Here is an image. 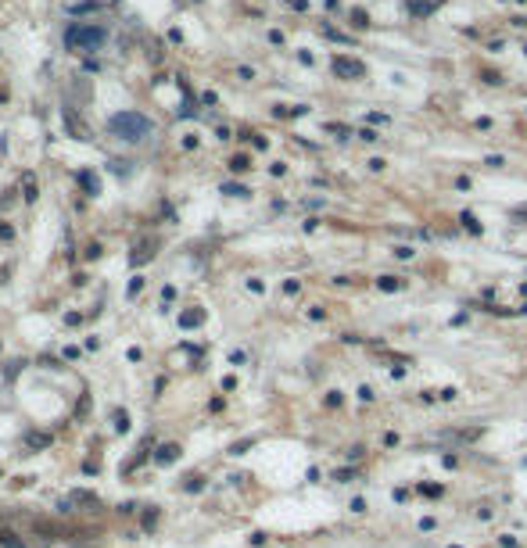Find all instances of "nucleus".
Returning <instances> with one entry per match:
<instances>
[{"label": "nucleus", "instance_id": "1", "mask_svg": "<svg viewBox=\"0 0 527 548\" xmlns=\"http://www.w3.org/2000/svg\"><path fill=\"white\" fill-rule=\"evenodd\" d=\"M108 133L119 136V140L137 143V140H144V136H151V118L140 115V112H119V115L108 118Z\"/></svg>", "mask_w": 527, "mask_h": 548}, {"label": "nucleus", "instance_id": "2", "mask_svg": "<svg viewBox=\"0 0 527 548\" xmlns=\"http://www.w3.org/2000/svg\"><path fill=\"white\" fill-rule=\"evenodd\" d=\"M65 44L76 54H97L104 44H108V33H104L101 26H72L65 33Z\"/></svg>", "mask_w": 527, "mask_h": 548}, {"label": "nucleus", "instance_id": "3", "mask_svg": "<svg viewBox=\"0 0 527 548\" xmlns=\"http://www.w3.org/2000/svg\"><path fill=\"white\" fill-rule=\"evenodd\" d=\"M334 72L341 76V79H363V76H366L363 61H355V58H341V54L334 58Z\"/></svg>", "mask_w": 527, "mask_h": 548}, {"label": "nucleus", "instance_id": "4", "mask_svg": "<svg viewBox=\"0 0 527 548\" xmlns=\"http://www.w3.org/2000/svg\"><path fill=\"white\" fill-rule=\"evenodd\" d=\"M155 251H158V237H144L140 244H133L130 262H133V265H147V262L155 258Z\"/></svg>", "mask_w": 527, "mask_h": 548}, {"label": "nucleus", "instance_id": "5", "mask_svg": "<svg viewBox=\"0 0 527 548\" xmlns=\"http://www.w3.org/2000/svg\"><path fill=\"white\" fill-rule=\"evenodd\" d=\"M176 459H180V445H158V452H155V462L169 466V462H176Z\"/></svg>", "mask_w": 527, "mask_h": 548}, {"label": "nucleus", "instance_id": "6", "mask_svg": "<svg viewBox=\"0 0 527 548\" xmlns=\"http://www.w3.org/2000/svg\"><path fill=\"white\" fill-rule=\"evenodd\" d=\"M205 323V312L201 308H191V312H180V326L191 330V326H201Z\"/></svg>", "mask_w": 527, "mask_h": 548}, {"label": "nucleus", "instance_id": "7", "mask_svg": "<svg viewBox=\"0 0 527 548\" xmlns=\"http://www.w3.org/2000/svg\"><path fill=\"white\" fill-rule=\"evenodd\" d=\"M377 287L388 290V294H395V290H406L409 280H402V276H381V280H377Z\"/></svg>", "mask_w": 527, "mask_h": 548}, {"label": "nucleus", "instance_id": "8", "mask_svg": "<svg viewBox=\"0 0 527 548\" xmlns=\"http://www.w3.org/2000/svg\"><path fill=\"white\" fill-rule=\"evenodd\" d=\"M0 548H29L15 531H0Z\"/></svg>", "mask_w": 527, "mask_h": 548}, {"label": "nucleus", "instance_id": "9", "mask_svg": "<svg viewBox=\"0 0 527 548\" xmlns=\"http://www.w3.org/2000/svg\"><path fill=\"white\" fill-rule=\"evenodd\" d=\"M140 527H144L147 534H151L155 527H158V509H155V505H151V509H144V520H140Z\"/></svg>", "mask_w": 527, "mask_h": 548}, {"label": "nucleus", "instance_id": "10", "mask_svg": "<svg viewBox=\"0 0 527 548\" xmlns=\"http://www.w3.org/2000/svg\"><path fill=\"white\" fill-rule=\"evenodd\" d=\"M79 183H83V191H87V194H97V191H101L94 173H79Z\"/></svg>", "mask_w": 527, "mask_h": 548}, {"label": "nucleus", "instance_id": "11", "mask_svg": "<svg viewBox=\"0 0 527 548\" xmlns=\"http://www.w3.org/2000/svg\"><path fill=\"white\" fill-rule=\"evenodd\" d=\"M201 488H205V477H201V473L183 477V491H201Z\"/></svg>", "mask_w": 527, "mask_h": 548}, {"label": "nucleus", "instance_id": "12", "mask_svg": "<svg viewBox=\"0 0 527 548\" xmlns=\"http://www.w3.org/2000/svg\"><path fill=\"white\" fill-rule=\"evenodd\" d=\"M230 168H234V173H248L251 158H248V154H234V158H230Z\"/></svg>", "mask_w": 527, "mask_h": 548}, {"label": "nucleus", "instance_id": "13", "mask_svg": "<svg viewBox=\"0 0 527 548\" xmlns=\"http://www.w3.org/2000/svg\"><path fill=\"white\" fill-rule=\"evenodd\" d=\"M26 445H29V448H47V445H51V437H47V434H29V437H26Z\"/></svg>", "mask_w": 527, "mask_h": 548}, {"label": "nucleus", "instance_id": "14", "mask_svg": "<svg viewBox=\"0 0 527 548\" xmlns=\"http://www.w3.org/2000/svg\"><path fill=\"white\" fill-rule=\"evenodd\" d=\"M115 430H119V434L130 430V416H126V409H115Z\"/></svg>", "mask_w": 527, "mask_h": 548}, {"label": "nucleus", "instance_id": "15", "mask_svg": "<svg viewBox=\"0 0 527 548\" xmlns=\"http://www.w3.org/2000/svg\"><path fill=\"white\" fill-rule=\"evenodd\" d=\"M26 201H29V204L36 201V176H33V173H26Z\"/></svg>", "mask_w": 527, "mask_h": 548}, {"label": "nucleus", "instance_id": "16", "mask_svg": "<svg viewBox=\"0 0 527 548\" xmlns=\"http://www.w3.org/2000/svg\"><path fill=\"white\" fill-rule=\"evenodd\" d=\"M140 290H144V276H133V280H130V287H126V298H137Z\"/></svg>", "mask_w": 527, "mask_h": 548}, {"label": "nucleus", "instance_id": "17", "mask_svg": "<svg viewBox=\"0 0 527 548\" xmlns=\"http://www.w3.org/2000/svg\"><path fill=\"white\" fill-rule=\"evenodd\" d=\"M420 491H424L427 498H441V491H445V488H441V484H420Z\"/></svg>", "mask_w": 527, "mask_h": 548}, {"label": "nucleus", "instance_id": "18", "mask_svg": "<svg viewBox=\"0 0 527 548\" xmlns=\"http://www.w3.org/2000/svg\"><path fill=\"white\" fill-rule=\"evenodd\" d=\"M459 222H463V226H467V229H470V233H481V222H477V219H474L470 212H463V219H459Z\"/></svg>", "mask_w": 527, "mask_h": 548}, {"label": "nucleus", "instance_id": "19", "mask_svg": "<svg viewBox=\"0 0 527 548\" xmlns=\"http://www.w3.org/2000/svg\"><path fill=\"white\" fill-rule=\"evenodd\" d=\"M352 26H355V29H366V26H370L366 11H352Z\"/></svg>", "mask_w": 527, "mask_h": 548}, {"label": "nucleus", "instance_id": "20", "mask_svg": "<svg viewBox=\"0 0 527 548\" xmlns=\"http://www.w3.org/2000/svg\"><path fill=\"white\" fill-rule=\"evenodd\" d=\"M223 194H234V197H248V191H244V186H237V183H226V186H223Z\"/></svg>", "mask_w": 527, "mask_h": 548}, {"label": "nucleus", "instance_id": "21", "mask_svg": "<svg viewBox=\"0 0 527 548\" xmlns=\"http://www.w3.org/2000/svg\"><path fill=\"white\" fill-rule=\"evenodd\" d=\"M244 448H251V437H244V441H237L234 448H230V455H244Z\"/></svg>", "mask_w": 527, "mask_h": 548}, {"label": "nucleus", "instance_id": "22", "mask_svg": "<svg viewBox=\"0 0 527 548\" xmlns=\"http://www.w3.org/2000/svg\"><path fill=\"white\" fill-rule=\"evenodd\" d=\"M334 480H341V484H348V480H355V470H337V473H334Z\"/></svg>", "mask_w": 527, "mask_h": 548}, {"label": "nucleus", "instance_id": "23", "mask_svg": "<svg viewBox=\"0 0 527 548\" xmlns=\"http://www.w3.org/2000/svg\"><path fill=\"white\" fill-rule=\"evenodd\" d=\"M327 405H330V409L341 405V391H330V394H327Z\"/></svg>", "mask_w": 527, "mask_h": 548}, {"label": "nucleus", "instance_id": "24", "mask_svg": "<svg viewBox=\"0 0 527 548\" xmlns=\"http://www.w3.org/2000/svg\"><path fill=\"white\" fill-rule=\"evenodd\" d=\"M90 412V394H83V402H79V409H76V416H87Z\"/></svg>", "mask_w": 527, "mask_h": 548}, {"label": "nucleus", "instance_id": "25", "mask_svg": "<svg viewBox=\"0 0 527 548\" xmlns=\"http://www.w3.org/2000/svg\"><path fill=\"white\" fill-rule=\"evenodd\" d=\"M413 255H416L413 247H395V258H413Z\"/></svg>", "mask_w": 527, "mask_h": 548}, {"label": "nucleus", "instance_id": "26", "mask_svg": "<svg viewBox=\"0 0 527 548\" xmlns=\"http://www.w3.org/2000/svg\"><path fill=\"white\" fill-rule=\"evenodd\" d=\"M434 527H438L434 516H424V520H420V531H434Z\"/></svg>", "mask_w": 527, "mask_h": 548}, {"label": "nucleus", "instance_id": "27", "mask_svg": "<svg viewBox=\"0 0 527 548\" xmlns=\"http://www.w3.org/2000/svg\"><path fill=\"white\" fill-rule=\"evenodd\" d=\"M87 258H90V262L101 258V244H90V247H87Z\"/></svg>", "mask_w": 527, "mask_h": 548}, {"label": "nucleus", "instance_id": "28", "mask_svg": "<svg viewBox=\"0 0 527 548\" xmlns=\"http://www.w3.org/2000/svg\"><path fill=\"white\" fill-rule=\"evenodd\" d=\"M151 441H155V437H144V445H140V448H147V445H151ZM144 459H147V452H140V455H137V466H140Z\"/></svg>", "mask_w": 527, "mask_h": 548}, {"label": "nucleus", "instance_id": "29", "mask_svg": "<svg viewBox=\"0 0 527 548\" xmlns=\"http://www.w3.org/2000/svg\"><path fill=\"white\" fill-rule=\"evenodd\" d=\"M65 323H69V326H79V323H83V315H76V312H69V315H65Z\"/></svg>", "mask_w": 527, "mask_h": 548}, {"label": "nucleus", "instance_id": "30", "mask_svg": "<svg viewBox=\"0 0 527 548\" xmlns=\"http://www.w3.org/2000/svg\"><path fill=\"white\" fill-rule=\"evenodd\" d=\"M298 287H302L298 280H287V283H284V290H287V294H298Z\"/></svg>", "mask_w": 527, "mask_h": 548}, {"label": "nucleus", "instance_id": "31", "mask_svg": "<svg viewBox=\"0 0 527 548\" xmlns=\"http://www.w3.org/2000/svg\"><path fill=\"white\" fill-rule=\"evenodd\" d=\"M15 237V229L11 226H0V240H11Z\"/></svg>", "mask_w": 527, "mask_h": 548}, {"label": "nucleus", "instance_id": "32", "mask_svg": "<svg viewBox=\"0 0 527 548\" xmlns=\"http://www.w3.org/2000/svg\"><path fill=\"white\" fill-rule=\"evenodd\" d=\"M359 398H363V402H373V398H377V394H373L370 387H359Z\"/></svg>", "mask_w": 527, "mask_h": 548}, {"label": "nucleus", "instance_id": "33", "mask_svg": "<svg viewBox=\"0 0 527 548\" xmlns=\"http://www.w3.org/2000/svg\"><path fill=\"white\" fill-rule=\"evenodd\" d=\"M359 136H363V140H366V143H373V140H381V136H377V133H373V130H363V133H359Z\"/></svg>", "mask_w": 527, "mask_h": 548}, {"label": "nucleus", "instance_id": "34", "mask_svg": "<svg viewBox=\"0 0 527 548\" xmlns=\"http://www.w3.org/2000/svg\"><path fill=\"white\" fill-rule=\"evenodd\" d=\"M452 548H456V545H452Z\"/></svg>", "mask_w": 527, "mask_h": 548}, {"label": "nucleus", "instance_id": "35", "mask_svg": "<svg viewBox=\"0 0 527 548\" xmlns=\"http://www.w3.org/2000/svg\"><path fill=\"white\" fill-rule=\"evenodd\" d=\"M524 51H527V47H524Z\"/></svg>", "mask_w": 527, "mask_h": 548}]
</instances>
